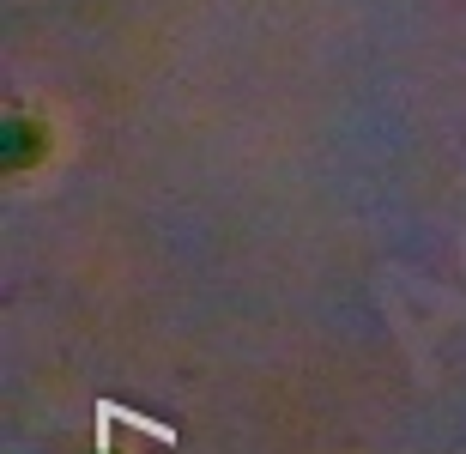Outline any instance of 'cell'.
Listing matches in <instances>:
<instances>
[{"label":"cell","instance_id":"6da1fadb","mask_svg":"<svg viewBox=\"0 0 466 454\" xmlns=\"http://www.w3.org/2000/svg\"><path fill=\"white\" fill-rule=\"evenodd\" d=\"M0 164L6 170L43 164V122L36 116H6V127H0Z\"/></svg>","mask_w":466,"mask_h":454}]
</instances>
